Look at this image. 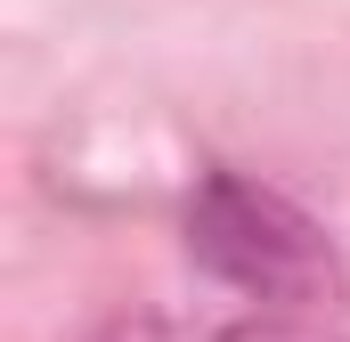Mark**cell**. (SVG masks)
<instances>
[{
  "label": "cell",
  "instance_id": "obj_1",
  "mask_svg": "<svg viewBox=\"0 0 350 342\" xmlns=\"http://www.w3.org/2000/svg\"><path fill=\"white\" fill-rule=\"evenodd\" d=\"M187 253L253 310H310L334 293V245L318 237V220L245 171H204V187L187 196Z\"/></svg>",
  "mask_w": 350,
  "mask_h": 342
}]
</instances>
